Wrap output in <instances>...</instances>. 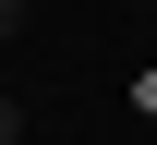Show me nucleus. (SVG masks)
Instances as JSON below:
<instances>
[{
	"label": "nucleus",
	"mask_w": 157,
	"mask_h": 145,
	"mask_svg": "<svg viewBox=\"0 0 157 145\" xmlns=\"http://www.w3.org/2000/svg\"><path fill=\"white\" fill-rule=\"evenodd\" d=\"M0 145H24V109H12V97H0Z\"/></svg>",
	"instance_id": "f257e3e1"
},
{
	"label": "nucleus",
	"mask_w": 157,
	"mask_h": 145,
	"mask_svg": "<svg viewBox=\"0 0 157 145\" xmlns=\"http://www.w3.org/2000/svg\"><path fill=\"white\" fill-rule=\"evenodd\" d=\"M0 36H24V0H0Z\"/></svg>",
	"instance_id": "f03ea898"
}]
</instances>
